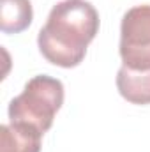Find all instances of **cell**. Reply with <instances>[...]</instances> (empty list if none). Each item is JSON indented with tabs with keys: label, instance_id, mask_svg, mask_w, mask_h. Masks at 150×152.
Masks as SVG:
<instances>
[{
	"label": "cell",
	"instance_id": "obj_2",
	"mask_svg": "<svg viewBox=\"0 0 150 152\" xmlns=\"http://www.w3.org/2000/svg\"><path fill=\"white\" fill-rule=\"evenodd\" d=\"M64 104V85L60 80L46 75L34 76L23 92L9 103L11 124H23L46 133Z\"/></svg>",
	"mask_w": 150,
	"mask_h": 152
},
{
	"label": "cell",
	"instance_id": "obj_3",
	"mask_svg": "<svg viewBox=\"0 0 150 152\" xmlns=\"http://www.w3.org/2000/svg\"><path fill=\"white\" fill-rule=\"evenodd\" d=\"M120 57L134 71L150 69V5L129 9L120 25Z\"/></svg>",
	"mask_w": 150,
	"mask_h": 152
},
{
	"label": "cell",
	"instance_id": "obj_4",
	"mask_svg": "<svg viewBox=\"0 0 150 152\" xmlns=\"http://www.w3.org/2000/svg\"><path fill=\"white\" fill-rule=\"evenodd\" d=\"M42 133L23 124L0 126V152H41Z\"/></svg>",
	"mask_w": 150,
	"mask_h": 152
},
{
	"label": "cell",
	"instance_id": "obj_1",
	"mask_svg": "<svg viewBox=\"0 0 150 152\" xmlns=\"http://www.w3.org/2000/svg\"><path fill=\"white\" fill-rule=\"evenodd\" d=\"M99 32V14L87 0H62L48 14L39 30L42 57L58 67H76L87 55V46Z\"/></svg>",
	"mask_w": 150,
	"mask_h": 152
},
{
	"label": "cell",
	"instance_id": "obj_6",
	"mask_svg": "<svg viewBox=\"0 0 150 152\" xmlns=\"http://www.w3.org/2000/svg\"><path fill=\"white\" fill-rule=\"evenodd\" d=\"M30 0H0V28L5 34H20L32 23Z\"/></svg>",
	"mask_w": 150,
	"mask_h": 152
},
{
	"label": "cell",
	"instance_id": "obj_5",
	"mask_svg": "<svg viewBox=\"0 0 150 152\" xmlns=\"http://www.w3.org/2000/svg\"><path fill=\"white\" fill-rule=\"evenodd\" d=\"M117 88L120 96L133 104H150V69L134 71L122 66L117 73Z\"/></svg>",
	"mask_w": 150,
	"mask_h": 152
}]
</instances>
